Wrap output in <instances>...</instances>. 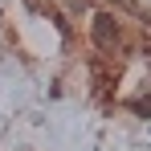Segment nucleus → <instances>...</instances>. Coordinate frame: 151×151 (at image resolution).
<instances>
[{
    "label": "nucleus",
    "instance_id": "obj_1",
    "mask_svg": "<svg viewBox=\"0 0 151 151\" xmlns=\"http://www.w3.org/2000/svg\"><path fill=\"white\" fill-rule=\"evenodd\" d=\"M94 45H98V49H114V45H119V29H114V21H110L106 12L94 17Z\"/></svg>",
    "mask_w": 151,
    "mask_h": 151
}]
</instances>
